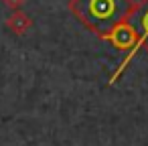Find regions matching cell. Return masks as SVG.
<instances>
[{
  "label": "cell",
  "mask_w": 148,
  "mask_h": 146,
  "mask_svg": "<svg viewBox=\"0 0 148 146\" xmlns=\"http://www.w3.org/2000/svg\"><path fill=\"white\" fill-rule=\"evenodd\" d=\"M77 2H83V4H85V10H75L73 14H75L89 31H95V23H101L97 37L110 33L118 23L130 21V16L136 14V12L140 10V6H142V0L132 2V6H130L128 10H120L118 0H77Z\"/></svg>",
  "instance_id": "cell-1"
},
{
  "label": "cell",
  "mask_w": 148,
  "mask_h": 146,
  "mask_svg": "<svg viewBox=\"0 0 148 146\" xmlns=\"http://www.w3.org/2000/svg\"><path fill=\"white\" fill-rule=\"evenodd\" d=\"M99 39L112 41L116 49H132L136 45V41H138V31H136L134 25H130V21H122L110 33L99 35Z\"/></svg>",
  "instance_id": "cell-2"
},
{
  "label": "cell",
  "mask_w": 148,
  "mask_h": 146,
  "mask_svg": "<svg viewBox=\"0 0 148 146\" xmlns=\"http://www.w3.org/2000/svg\"><path fill=\"white\" fill-rule=\"evenodd\" d=\"M140 25H142V35H138V41H136V45H134V47L130 49L128 57H126V59L122 61V65L118 67V71H116V73L112 75V81H110V83L118 81V77L122 75V71H124V69L128 67V63H130V61L134 59V55H136V53H138V51H140V49L144 47V43L148 41V10H146V12H142V16H140Z\"/></svg>",
  "instance_id": "cell-3"
},
{
  "label": "cell",
  "mask_w": 148,
  "mask_h": 146,
  "mask_svg": "<svg viewBox=\"0 0 148 146\" xmlns=\"http://www.w3.org/2000/svg\"><path fill=\"white\" fill-rule=\"evenodd\" d=\"M6 27H8L14 35H27L29 29L33 27V21H31V16H29L27 12L14 10V12L6 19Z\"/></svg>",
  "instance_id": "cell-4"
},
{
  "label": "cell",
  "mask_w": 148,
  "mask_h": 146,
  "mask_svg": "<svg viewBox=\"0 0 148 146\" xmlns=\"http://www.w3.org/2000/svg\"><path fill=\"white\" fill-rule=\"evenodd\" d=\"M4 4L8 8H12V12H14V10H21V6L25 4V0H4Z\"/></svg>",
  "instance_id": "cell-5"
}]
</instances>
